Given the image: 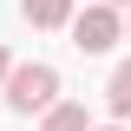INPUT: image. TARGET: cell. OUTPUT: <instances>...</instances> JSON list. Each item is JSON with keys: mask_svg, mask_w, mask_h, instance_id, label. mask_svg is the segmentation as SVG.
I'll use <instances>...</instances> for the list:
<instances>
[{"mask_svg": "<svg viewBox=\"0 0 131 131\" xmlns=\"http://www.w3.org/2000/svg\"><path fill=\"white\" fill-rule=\"evenodd\" d=\"M7 105H13L20 118H33V112H52V105H59V66H46V59L13 66V79H7Z\"/></svg>", "mask_w": 131, "mask_h": 131, "instance_id": "obj_1", "label": "cell"}, {"mask_svg": "<svg viewBox=\"0 0 131 131\" xmlns=\"http://www.w3.org/2000/svg\"><path fill=\"white\" fill-rule=\"evenodd\" d=\"M118 39H125V20H118L112 0H98V7L72 13V46H79V52H112Z\"/></svg>", "mask_w": 131, "mask_h": 131, "instance_id": "obj_2", "label": "cell"}, {"mask_svg": "<svg viewBox=\"0 0 131 131\" xmlns=\"http://www.w3.org/2000/svg\"><path fill=\"white\" fill-rule=\"evenodd\" d=\"M20 13L33 26H72V0H20Z\"/></svg>", "mask_w": 131, "mask_h": 131, "instance_id": "obj_3", "label": "cell"}, {"mask_svg": "<svg viewBox=\"0 0 131 131\" xmlns=\"http://www.w3.org/2000/svg\"><path fill=\"white\" fill-rule=\"evenodd\" d=\"M39 131H92V118H85V105H52V112H39Z\"/></svg>", "mask_w": 131, "mask_h": 131, "instance_id": "obj_4", "label": "cell"}, {"mask_svg": "<svg viewBox=\"0 0 131 131\" xmlns=\"http://www.w3.org/2000/svg\"><path fill=\"white\" fill-rule=\"evenodd\" d=\"M105 105H112V118H131V59L112 72V85H105Z\"/></svg>", "mask_w": 131, "mask_h": 131, "instance_id": "obj_5", "label": "cell"}, {"mask_svg": "<svg viewBox=\"0 0 131 131\" xmlns=\"http://www.w3.org/2000/svg\"><path fill=\"white\" fill-rule=\"evenodd\" d=\"M7 79H13V59H7V46H0V92H7Z\"/></svg>", "mask_w": 131, "mask_h": 131, "instance_id": "obj_6", "label": "cell"}, {"mask_svg": "<svg viewBox=\"0 0 131 131\" xmlns=\"http://www.w3.org/2000/svg\"><path fill=\"white\" fill-rule=\"evenodd\" d=\"M98 131H125V125H98Z\"/></svg>", "mask_w": 131, "mask_h": 131, "instance_id": "obj_7", "label": "cell"}, {"mask_svg": "<svg viewBox=\"0 0 131 131\" xmlns=\"http://www.w3.org/2000/svg\"><path fill=\"white\" fill-rule=\"evenodd\" d=\"M112 7H131V0H112Z\"/></svg>", "mask_w": 131, "mask_h": 131, "instance_id": "obj_8", "label": "cell"}, {"mask_svg": "<svg viewBox=\"0 0 131 131\" xmlns=\"http://www.w3.org/2000/svg\"><path fill=\"white\" fill-rule=\"evenodd\" d=\"M125 33H131V13H125Z\"/></svg>", "mask_w": 131, "mask_h": 131, "instance_id": "obj_9", "label": "cell"}]
</instances>
